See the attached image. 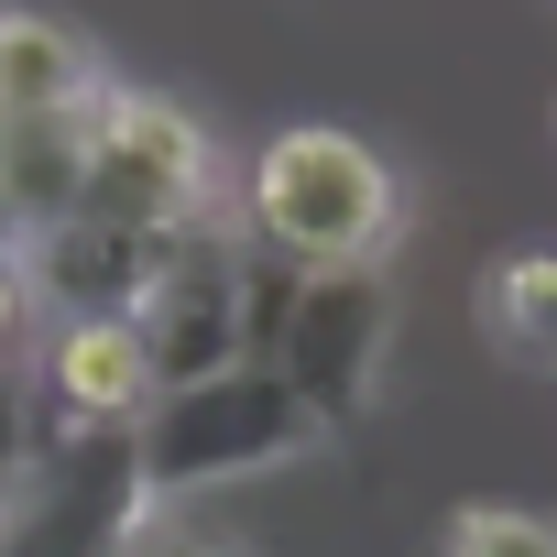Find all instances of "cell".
I'll return each instance as SVG.
<instances>
[{"label":"cell","instance_id":"6da1fadb","mask_svg":"<svg viewBox=\"0 0 557 557\" xmlns=\"http://www.w3.org/2000/svg\"><path fill=\"white\" fill-rule=\"evenodd\" d=\"M251 240H273L296 273H361L394 251L405 230V186L394 164L361 143V132H329V121H285L262 153H251Z\"/></svg>","mask_w":557,"mask_h":557},{"label":"cell","instance_id":"7a4b0ae2","mask_svg":"<svg viewBox=\"0 0 557 557\" xmlns=\"http://www.w3.org/2000/svg\"><path fill=\"white\" fill-rule=\"evenodd\" d=\"M132 437H143V481H153V492H208V481H240V470L307 459L329 426L285 394L273 361H230V372H208V383L153 394V416H143Z\"/></svg>","mask_w":557,"mask_h":557},{"label":"cell","instance_id":"3957f363","mask_svg":"<svg viewBox=\"0 0 557 557\" xmlns=\"http://www.w3.org/2000/svg\"><path fill=\"white\" fill-rule=\"evenodd\" d=\"M143 524H153V481L132 426H66L0 492V557H121Z\"/></svg>","mask_w":557,"mask_h":557},{"label":"cell","instance_id":"277c9868","mask_svg":"<svg viewBox=\"0 0 557 557\" xmlns=\"http://www.w3.org/2000/svg\"><path fill=\"white\" fill-rule=\"evenodd\" d=\"M88 219L110 230H143V240H186L208 208V132L175 110V99H143V88H99L88 110V186H77Z\"/></svg>","mask_w":557,"mask_h":557},{"label":"cell","instance_id":"5b68a950","mask_svg":"<svg viewBox=\"0 0 557 557\" xmlns=\"http://www.w3.org/2000/svg\"><path fill=\"white\" fill-rule=\"evenodd\" d=\"M383 350H394V285H383L372 262L361 273H296L285 329H273V372H285V394L318 426H350L372 405Z\"/></svg>","mask_w":557,"mask_h":557},{"label":"cell","instance_id":"8992f818","mask_svg":"<svg viewBox=\"0 0 557 557\" xmlns=\"http://www.w3.org/2000/svg\"><path fill=\"white\" fill-rule=\"evenodd\" d=\"M240 285H251V262H240V240H230L219 219H197L186 240H164L153 296L132 307V329H143L164 394H175V383H208V372L240 361V307H251Z\"/></svg>","mask_w":557,"mask_h":557},{"label":"cell","instance_id":"52a82bcc","mask_svg":"<svg viewBox=\"0 0 557 557\" xmlns=\"http://www.w3.org/2000/svg\"><path fill=\"white\" fill-rule=\"evenodd\" d=\"M66 426H143L153 416V350H143V329L132 318H66L55 339H45V383H34Z\"/></svg>","mask_w":557,"mask_h":557},{"label":"cell","instance_id":"ba28073f","mask_svg":"<svg viewBox=\"0 0 557 557\" xmlns=\"http://www.w3.org/2000/svg\"><path fill=\"white\" fill-rule=\"evenodd\" d=\"M34 273H45V296H66V318H132L153 296V273H164V240L143 230H110V219H55L34 240Z\"/></svg>","mask_w":557,"mask_h":557},{"label":"cell","instance_id":"9c48e42d","mask_svg":"<svg viewBox=\"0 0 557 557\" xmlns=\"http://www.w3.org/2000/svg\"><path fill=\"white\" fill-rule=\"evenodd\" d=\"M88 110L99 99H77V110H0V219L12 230H55V219H77V186H88Z\"/></svg>","mask_w":557,"mask_h":557},{"label":"cell","instance_id":"30bf717a","mask_svg":"<svg viewBox=\"0 0 557 557\" xmlns=\"http://www.w3.org/2000/svg\"><path fill=\"white\" fill-rule=\"evenodd\" d=\"M110 77H99V55L55 23V12H0V110H77V99H99Z\"/></svg>","mask_w":557,"mask_h":557},{"label":"cell","instance_id":"8fae6325","mask_svg":"<svg viewBox=\"0 0 557 557\" xmlns=\"http://www.w3.org/2000/svg\"><path fill=\"white\" fill-rule=\"evenodd\" d=\"M481 329L513 372H557V251H503L481 273Z\"/></svg>","mask_w":557,"mask_h":557},{"label":"cell","instance_id":"7c38bea8","mask_svg":"<svg viewBox=\"0 0 557 557\" xmlns=\"http://www.w3.org/2000/svg\"><path fill=\"white\" fill-rule=\"evenodd\" d=\"M448 557H557V524L513 513V503H459L448 513Z\"/></svg>","mask_w":557,"mask_h":557},{"label":"cell","instance_id":"4fadbf2b","mask_svg":"<svg viewBox=\"0 0 557 557\" xmlns=\"http://www.w3.org/2000/svg\"><path fill=\"white\" fill-rule=\"evenodd\" d=\"M34 405H45L34 383H0V492H12V481L34 470V448H45V437H34Z\"/></svg>","mask_w":557,"mask_h":557},{"label":"cell","instance_id":"5bb4252c","mask_svg":"<svg viewBox=\"0 0 557 557\" xmlns=\"http://www.w3.org/2000/svg\"><path fill=\"white\" fill-rule=\"evenodd\" d=\"M121 557H219V546H197V535H153V524H143Z\"/></svg>","mask_w":557,"mask_h":557},{"label":"cell","instance_id":"9a60e30c","mask_svg":"<svg viewBox=\"0 0 557 557\" xmlns=\"http://www.w3.org/2000/svg\"><path fill=\"white\" fill-rule=\"evenodd\" d=\"M12 329H23V273L0 262V350H12Z\"/></svg>","mask_w":557,"mask_h":557}]
</instances>
